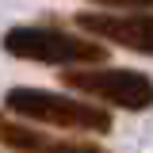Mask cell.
Instances as JSON below:
<instances>
[{"label": "cell", "mask_w": 153, "mask_h": 153, "mask_svg": "<svg viewBox=\"0 0 153 153\" xmlns=\"http://www.w3.org/2000/svg\"><path fill=\"white\" fill-rule=\"evenodd\" d=\"M4 54L19 61H46V65H100L107 61V46L100 38L73 35L61 27H12L4 31Z\"/></svg>", "instance_id": "7a4b0ae2"}, {"label": "cell", "mask_w": 153, "mask_h": 153, "mask_svg": "<svg viewBox=\"0 0 153 153\" xmlns=\"http://www.w3.org/2000/svg\"><path fill=\"white\" fill-rule=\"evenodd\" d=\"M103 8H153V0H96Z\"/></svg>", "instance_id": "8992f818"}, {"label": "cell", "mask_w": 153, "mask_h": 153, "mask_svg": "<svg viewBox=\"0 0 153 153\" xmlns=\"http://www.w3.org/2000/svg\"><path fill=\"white\" fill-rule=\"evenodd\" d=\"M57 80L69 92L103 100L111 107H126V111H149L153 107V76L138 73V69H61Z\"/></svg>", "instance_id": "3957f363"}, {"label": "cell", "mask_w": 153, "mask_h": 153, "mask_svg": "<svg viewBox=\"0 0 153 153\" xmlns=\"http://www.w3.org/2000/svg\"><path fill=\"white\" fill-rule=\"evenodd\" d=\"M0 146L12 153H107L96 142H76V138H50L27 123L4 119L0 115Z\"/></svg>", "instance_id": "5b68a950"}, {"label": "cell", "mask_w": 153, "mask_h": 153, "mask_svg": "<svg viewBox=\"0 0 153 153\" xmlns=\"http://www.w3.org/2000/svg\"><path fill=\"white\" fill-rule=\"evenodd\" d=\"M76 27L88 38H103L111 46L153 57V12H80Z\"/></svg>", "instance_id": "277c9868"}, {"label": "cell", "mask_w": 153, "mask_h": 153, "mask_svg": "<svg viewBox=\"0 0 153 153\" xmlns=\"http://www.w3.org/2000/svg\"><path fill=\"white\" fill-rule=\"evenodd\" d=\"M4 107L19 119L31 123H46L57 130H84V134H107L111 130V115L96 107L88 100H76L65 92H50V88H8L4 92Z\"/></svg>", "instance_id": "6da1fadb"}]
</instances>
